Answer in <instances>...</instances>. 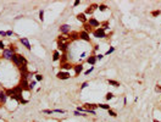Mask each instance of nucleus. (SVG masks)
<instances>
[{"label":"nucleus","mask_w":161,"mask_h":122,"mask_svg":"<svg viewBox=\"0 0 161 122\" xmlns=\"http://www.w3.org/2000/svg\"><path fill=\"white\" fill-rule=\"evenodd\" d=\"M105 55H103V54H98V55H95V57H97V60H101L103 57H104Z\"/></svg>","instance_id":"nucleus-38"},{"label":"nucleus","mask_w":161,"mask_h":122,"mask_svg":"<svg viewBox=\"0 0 161 122\" xmlns=\"http://www.w3.org/2000/svg\"><path fill=\"white\" fill-rule=\"evenodd\" d=\"M114 98V94L111 93V92H109V93H106V96H105V99L106 100H111Z\"/></svg>","instance_id":"nucleus-27"},{"label":"nucleus","mask_w":161,"mask_h":122,"mask_svg":"<svg viewBox=\"0 0 161 122\" xmlns=\"http://www.w3.org/2000/svg\"><path fill=\"white\" fill-rule=\"evenodd\" d=\"M12 92H14V95H15V94H16V95H18V94H22L23 89L21 88V85H16L15 88H12Z\"/></svg>","instance_id":"nucleus-18"},{"label":"nucleus","mask_w":161,"mask_h":122,"mask_svg":"<svg viewBox=\"0 0 161 122\" xmlns=\"http://www.w3.org/2000/svg\"><path fill=\"white\" fill-rule=\"evenodd\" d=\"M36 84H37V81H36V79H33V81H31V82H29V89L32 90V89H33V88L36 87Z\"/></svg>","instance_id":"nucleus-24"},{"label":"nucleus","mask_w":161,"mask_h":122,"mask_svg":"<svg viewBox=\"0 0 161 122\" xmlns=\"http://www.w3.org/2000/svg\"><path fill=\"white\" fill-rule=\"evenodd\" d=\"M114 51H115V48H114V47H111V48H110V49L105 53V55H110V54H112Z\"/></svg>","instance_id":"nucleus-30"},{"label":"nucleus","mask_w":161,"mask_h":122,"mask_svg":"<svg viewBox=\"0 0 161 122\" xmlns=\"http://www.w3.org/2000/svg\"><path fill=\"white\" fill-rule=\"evenodd\" d=\"M93 71H94V66H92V67H90L89 70H87V71L84 72V75H86V76H88V75H89L90 72H93Z\"/></svg>","instance_id":"nucleus-31"},{"label":"nucleus","mask_w":161,"mask_h":122,"mask_svg":"<svg viewBox=\"0 0 161 122\" xmlns=\"http://www.w3.org/2000/svg\"><path fill=\"white\" fill-rule=\"evenodd\" d=\"M83 27H84V29H83V31H84V32H87L88 34H90V32L93 33V31H94V29H93V28L88 25V22H87V23H84V25H83Z\"/></svg>","instance_id":"nucleus-19"},{"label":"nucleus","mask_w":161,"mask_h":122,"mask_svg":"<svg viewBox=\"0 0 161 122\" xmlns=\"http://www.w3.org/2000/svg\"><path fill=\"white\" fill-rule=\"evenodd\" d=\"M107 83L112 87H120V82H117L115 79H107Z\"/></svg>","instance_id":"nucleus-21"},{"label":"nucleus","mask_w":161,"mask_h":122,"mask_svg":"<svg viewBox=\"0 0 161 122\" xmlns=\"http://www.w3.org/2000/svg\"><path fill=\"white\" fill-rule=\"evenodd\" d=\"M12 34H14L12 31H8V32H6V36H8V37H10V36H12Z\"/></svg>","instance_id":"nucleus-41"},{"label":"nucleus","mask_w":161,"mask_h":122,"mask_svg":"<svg viewBox=\"0 0 161 122\" xmlns=\"http://www.w3.org/2000/svg\"><path fill=\"white\" fill-rule=\"evenodd\" d=\"M98 8H99V5L93 4V5H90V6H88V8H87V10L84 11V14H86V15H92V14H93V12L98 9Z\"/></svg>","instance_id":"nucleus-7"},{"label":"nucleus","mask_w":161,"mask_h":122,"mask_svg":"<svg viewBox=\"0 0 161 122\" xmlns=\"http://www.w3.org/2000/svg\"><path fill=\"white\" fill-rule=\"evenodd\" d=\"M9 49H10V50H11V51H12L14 54H16V47H15V45L10 44V48H9Z\"/></svg>","instance_id":"nucleus-35"},{"label":"nucleus","mask_w":161,"mask_h":122,"mask_svg":"<svg viewBox=\"0 0 161 122\" xmlns=\"http://www.w3.org/2000/svg\"><path fill=\"white\" fill-rule=\"evenodd\" d=\"M20 104H22V105H27V104H28V100H27V99H23V98H22V99L20 100Z\"/></svg>","instance_id":"nucleus-36"},{"label":"nucleus","mask_w":161,"mask_h":122,"mask_svg":"<svg viewBox=\"0 0 161 122\" xmlns=\"http://www.w3.org/2000/svg\"><path fill=\"white\" fill-rule=\"evenodd\" d=\"M93 37H95V38H105L106 37L105 28L104 27H99V28L94 29L93 31Z\"/></svg>","instance_id":"nucleus-1"},{"label":"nucleus","mask_w":161,"mask_h":122,"mask_svg":"<svg viewBox=\"0 0 161 122\" xmlns=\"http://www.w3.org/2000/svg\"><path fill=\"white\" fill-rule=\"evenodd\" d=\"M123 104H125V105H127V98H125V99H123Z\"/></svg>","instance_id":"nucleus-44"},{"label":"nucleus","mask_w":161,"mask_h":122,"mask_svg":"<svg viewBox=\"0 0 161 122\" xmlns=\"http://www.w3.org/2000/svg\"><path fill=\"white\" fill-rule=\"evenodd\" d=\"M53 112H57V113H65L66 111L62 110V109H56V110H53Z\"/></svg>","instance_id":"nucleus-32"},{"label":"nucleus","mask_w":161,"mask_h":122,"mask_svg":"<svg viewBox=\"0 0 161 122\" xmlns=\"http://www.w3.org/2000/svg\"><path fill=\"white\" fill-rule=\"evenodd\" d=\"M70 29H71L70 25H61L60 28H59V31H60L61 34H68L70 33Z\"/></svg>","instance_id":"nucleus-6"},{"label":"nucleus","mask_w":161,"mask_h":122,"mask_svg":"<svg viewBox=\"0 0 161 122\" xmlns=\"http://www.w3.org/2000/svg\"><path fill=\"white\" fill-rule=\"evenodd\" d=\"M88 85H89V83H88V82H83L82 84H80V89H84V88H87Z\"/></svg>","instance_id":"nucleus-33"},{"label":"nucleus","mask_w":161,"mask_h":122,"mask_svg":"<svg viewBox=\"0 0 161 122\" xmlns=\"http://www.w3.org/2000/svg\"><path fill=\"white\" fill-rule=\"evenodd\" d=\"M60 57H61L60 51H59V50H55V51H54V54H53V61H59V60H60Z\"/></svg>","instance_id":"nucleus-20"},{"label":"nucleus","mask_w":161,"mask_h":122,"mask_svg":"<svg viewBox=\"0 0 161 122\" xmlns=\"http://www.w3.org/2000/svg\"><path fill=\"white\" fill-rule=\"evenodd\" d=\"M59 122H62V121H59Z\"/></svg>","instance_id":"nucleus-47"},{"label":"nucleus","mask_w":161,"mask_h":122,"mask_svg":"<svg viewBox=\"0 0 161 122\" xmlns=\"http://www.w3.org/2000/svg\"><path fill=\"white\" fill-rule=\"evenodd\" d=\"M152 122H161V121H159V120H156V118H154V120H152Z\"/></svg>","instance_id":"nucleus-45"},{"label":"nucleus","mask_w":161,"mask_h":122,"mask_svg":"<svg viewBox=\"0 0 161 122\" xmlns=\"http://www.w3.org/2000/svg\"><path fill=\"white\" fill-rule=\"evenodd\" d=\"M12 56H14V53H12L10 49H5V50H3V57H4L5 60H10V61H11Z\"/></svg>","instance_id":"nucleus-4"},{"label":"nucleus","mask_w":161,"mask_h":122,"mask_svg":"<svg viewBox=\"0 0 161 122\" xmlns=\"http://www.w3.org/2000/svg\"><path fill=\"white\" fill-rule=\"evenodd\" d=\"M18 85H21V88L23 89V90H31L29 89V82L27 81V79H21V82H20V84Z\"/></svg>","instance_id":"nucleus-8"},{"label":"nucleus","mask_w":161,"mask_h":122,"mask_svg":"<svg viewBox=\"0 0 161 122\" xmlns=\"http://www.w3.org/2000/svg\"><path fill=\"white\" fill-rule=\"evenodd\" d=\"M60 67H61V68H63V70H70V68H73V66L68 65L67 62H66V64H62V65H61Z\"/></svg>","instance_id":"nucleus-23"},{"label":"nucleus","mask_w":161,"mask_h":122,"mask_svg":"<svg viewBox=\"0 0 161 122\" xmlns=\"http://www.w3.org/2000/svg\"><path fill=\"white\" fill-rule=\"evenodd\" d=\"M67 48H68V44H63V43H59V42H57V50H59V51L65 53V51L67 50Z\"/></svg>","instance_id":"nucleus-14"},{"label":"nucleus","mask_w":161,"mask_h":122,"mask_svg":"<svg viewBox=\"0 0 161 122\" xmlns=\"http://www.w3.org/2000/svg\"><path fill=\"white\" fill-rule=\"evenodd\" d=\"M98 9H99V10H100V11H105V10H107V6H106V5H105V4H100V5H99V8H98Z\"/></svg>","instance_id":"nucleus-26"},{"label":"nucleus","mask_w":161,"mask_h":122,"mask_svg":"<svg viewBox=\"0 0 161 122\" xmlns=\"http://www.w3.org/2000/svg\"><path fill=\"white\" fill-rule=\"evenodd\" d=\"M88 25L93 28V27H95V29L97 28H99V26H100V22L98 21V20H95L94 17H90V19H88Z\"/></svg>","instance_id":"nucleus-3"},{"label":"nucleus","mask_w":161,"mask_h":122,"mask_svg":"<svg viewBox=\"0 0 161 122\" xmlns=\"http://www.w3.org/2000/svg\"><path fill=\"white\" fill-rule=\"evenodd\" d=\"M56 77H57L59 79H68V78L71 77V75H70V72H67V71H60V72L56 73Z\"/></svg>","instance_id":"nucleus-2"},{"label":"nucleus","mask_w":161,"mask_h":122,"mask_svg":"<svg viewBox=\"0 0 161 122\" xmlns=\"http://www.w3.org/2000/svg\"><path fill=\"white\" fill-rule=\"evenodd\" d=\"M83 107L84 109H87V110H97L99 106H98V104H89V103H86L84 105H83Z\"/></svg>","instance_id":"nucleus-12"},{"label":"nucleus","mask_w":161,"mask_h":122,"mask_svg":"<svg viewBox=\"0 0 161 122\" xmlns=\"http://www.w3.org/2000/svg\"><path fill=\"white\" fill-rule=\"evenodd\" d=\"M20 42H21V43H22V44H23V45H25L28 50H31V49H32L31 43H29V40H28L27 38H21V39H20Z\"/></svg>","instance_id":"nucleus-15"},{"label":"nucleus","mask_w":161,"mask_h":122,"mask_svg":"<svg viewBox=\"0 0 161 122\" xmlns=\"http://www.w3.org/2000/svg\"><path fill=\"white\" fill-rule=\"evenodd\" d=\"M11 61L17 66V67H20L21 66V62H20V59H18V54L16 53V54H14V56H12V59H11Z\"/></svg>","instance_id":"nucleus-16"},{"label":"nucleus","mask_w":161,"mask_h":122,"mask_svg":"<svg viewBox=\"0 0 161 122\" xmlns=\"http://www.w3.org/2000/svg\"><path fill=\"white\" fill-rule=\"evenodd\" d=\"M67 36H68V38L71 39V42H72V40L79 39V32H71V33H68Z\"/></svg>","instance_id":"nucleus-13"},{"label":"nucleus","mask_w":161,"mask_h":122,"mask_svg":"<svg viewBox=\"0 0 161 122\" xmlns=\"http://www.w3.org/2000/svg\"><path fill=\"white\" fill-rule=\"evenodd\" d=\"M77 20H78V21H80V22H82L83 25L88 22V19H87V15H86L84 12H80V14H78V15H77Z\"/></svg>","instance_id":"nucleus-9"},{"label":"nucleus","mask_w":161,"mask_h":122,"mask_svg":"<svg viewBox=\"0 0 161 122\" xmlns=\"http://www.w3.org/2000/svg\"><path fill=\"white\" fill-rule=\"evenodd\" d=\"M0 36H3V37H6V32H5V31H0Z\"/></svg>","instance_id":"nucleus-42"},{"label":"nucleus","mask_w":161,"mask_h":122,"mask_svg":"<svg viewBox=\"0 0 161 122\" xmlns=\"http://www.w3.org/2000/svg\"><path fill=\"white\" fill-rule=\"evenodd\" d=\"M0 120H1V117H0Z\"/></svg>","instance_id":"nucleus-48"},{"label":"nucleus","mask_w":161,"mask_h":122,"mask_svg":"<svg viewBox=\"0 0 161 122\" xmlns=\"http://www.w3.org/2000/svg\"><path fill=\"white\" fill-rule=\"evenodd\" d=\"M98 106H99L100 109H103V110H110V109H111L110 105H107V104H98Z\"/></svg>","instance_id":"nucleus-22"},{"label":"nucleus","mask_w":161,"mask_h":122,"mask_svg":"<svg viewBox=\"0 0 161 122\" xmlns=\"http://www.w3.org/2000/svg\"><path fill=\"white\" fill-rule=\"evenodd\" d=\"M160 92H161V87H160Z\"/></svg>","instance_id":"nucleus-46"},{"label":"nucleus","mask_w":161,"mask_h":122,"mask_svg":"<svg viewBox=\"0 0 161 122\" xmlns=\"http://www.w3.org/2000/svg\"><path fill=\"white\" fill-rule=\"evenodd\" d=\"M36 81H37V82H40V81H43V76H42L40 73H37V75H36Z\"/></svg>","instance_id":"nucleus-29"},{"label":"nucleus","mask_w":161,"mask_h":122,"mask_svg":"<svg viewBox=\"0 0 161 122\" xmlns=\"http://www.w3.org/2000/svg\"><path fill=\"white\" fill-rule=\"evenodd\" d=\"M73 71L76 76H79V73L83 71V65L82 64H78V65H73Z\"/></svg>","instance_id":"nucleus-11"},{"label":"nucleus","mask_w":161,"mask_h":122,"mask_svg":"<svg viewBox=\"0 0 161 122\" xmlns=\"http://www.w3.org/2000/svg\"><path fill=\"white\" fill-rule=\"evenodd\" d=\"M8 95H6V93H5V90H0V107H1L5 103H6V100H8Z\"/></svg>","instance_id":"nucleus-5"},{"label":"nucleus","mask_w":161,"mask_h":122,"mask_svg":"<svg viewBox=\"0 0 161 122\" xmlns=\"http://www.w3.org/2000/svg\"><path fill=\"white\" fill-rule=\"evenodd\" d=\"M80 4V1H78V0H77V1H74V4H73V6H78Z\"/></svg>","instance_id":"nucleus-43"},{"label":"nucleus","mask_w":161,"mask_h":122,"mask_svg":"<svg viewBox=\"0 0 161 122\" xmlns=\"http://www.w3.org/2000/svg\"><path fill=\"white\" fill-rule=\"evenodd\" d=\"M97 61H98V60H97V57H95V55H93V56H89V57L87 59V62H88L89 65H92V66H94Z\"/></svg>","instance_id":"nucleus-17"},{"label":"nucleus","mask_w":161,"mask_h":122,"mask_svg":"<svg viewBox=\"0 0 161 122\" xmlns=\"http://www.w3.org/2000/svg\"><path fill=\"white\" fill-rule=\"evenodd\" d=\"M107 113H109V115H110L111 117H116V116H117V113H116V112H115V111H114L112 109H110V110H107Z\"/></svg>","instance_id":"nucleus-25"},{"label":"nucleus","mask_w":161,"mask_h":122,"mask_svg":"<svg viewBox=\"0 0 161 122\" xmlns=\"http://www.w3.org/2000/svg\"><path fill=\"white\" fill-rule=\"evenodd\" d=\"M90 34H88L87 32H84V31H80L79 32V39H83V40H86V42H90V37H89Z\"/></svg>","instance_id":"nucleus-10"},{"label":"nucleus","mask_w":161,"mask_h":122,"mask_svg":"<svg viewBox=\"0 0 161 122\" xmlns=\"http://www.w3.org/2000/svg\"><path fill=\"white\" fill-rule=\"evenodd\" d=\"M42 112H44V113H49V115H51V113H54V112H53V110H48V109H46V110H43Z\"/></svg>","instance_id":"nucleus-39"},{"label":"nucleus","mask_w":161,"mask_h":122,"mask_svg":"<svg viewBox=\"0 0 161 122\" xmlns=\"http://www.w3.org/2000/svg\"><path fill=\"white\" fill-rule=\"evenodd\" d=\"M86 56H87V53H82V54L79 55V60H80V59H84Z\"/></svg>","instance_id":"nucleus-40"},{"label":"nucleus","mask_w":161,"mask_h":122,"mask_svg":"<svg viewBox=\"0 0 161 122\" xmlns=\"http://www.w3.org/2000/svg\"><path fill=\"white\" fill-rule=\"evenodd\" d=\"M160 14H161V11H160V10H155V11H152V12H151V15H152V16H159Z\"/></svg>","instance_id":"nucleus-34"},{"label":"nucleus","mask_w":161,"mask_h":122,"mask_svg":"<svg viewBox=\"0 0 161 122\" xmlns=\"http://www.w3.org/2000/svg\"><path fill=\"white\" fill-rule=\"evenodd\" d=\"M39 20L43 22L44 21V10H40L39 11Z\"/></svg>","instance_id":"nucleus-28"},{"label":"nucleus","mask_w":161,"mask_h":122,"mask_svg":"<svg viewBox=\"0 0 161 122\" xmlns=\"http://www.w3.org/2000/svg\"><path fill=\"white\" fill-rule=\"evenodd\" d=\"M0 50H5V44L3 40H0Z\"/></svg>","instance_id":"nucleus-37"}]
</instances>
